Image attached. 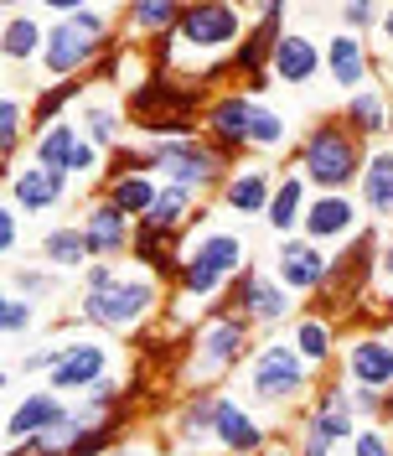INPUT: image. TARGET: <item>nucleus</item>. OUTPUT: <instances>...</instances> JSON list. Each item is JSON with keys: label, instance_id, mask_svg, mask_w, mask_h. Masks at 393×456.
<instances>
[{"label": "nucleus", "instance_id": "obj_32", "mask_svg": "<svg viewBox=\"0 0 393 456\" xmlns=\"http://www.w3.org/2000/svg\"><path fill=\"white\" fill-rule=\"evenodd\" d=\"M341 119H347V130L367 145H389V130H393V114H389V94L383 84H367L357 94H347L341 99Z\"/></svg>", "mask_w": 393, "mask_h": 456}, {"label": "nucleus", "instance_id": "obj_38", "mask_svg": "<svg viewBox=\"0 0 393 456\" xmlns=\"http://www.w3.org/2000/svg\"><path fill=\"white\" fill-rule=\"evenodd\" d=\"M99 192H104L119 213H130V218L140 224L145 213L156 208V198H161V176H109V182H99Z\"/></svg>", "mask_w": 393, "mask_h": 456}, {"label": "nucleus", "instance_id": "obj_9", "mask_svg": "<svg viewBox=\"0 0 393 456\" xmlns=\"http://www.w3.org/2000/svg\"><path fill=\"white\" fill-rule=\"evenodd\" d=\"M249 37L238 42V53L228 62V88H244L253 99H264L275 78H269V62H275V47H280L285 27H290V5L285 0H259L249 5Z\"/></svg>", "mask_w": 393, "mask_h": 456}, {"label": "nucleus", "instance_id": "obj_26", "mask_svg": "<svg viewBox=\"0 0 393 456\" xmlns=\"http://www.w3.org/2000/svg\"><path fill=\"white\" fill-rule=\"evenodd\" d=\"M301 420H306L310 430H321L332 446H352V436L363 430L352 399H347V379H341V373H321V389H316V399L301 410Z\"/></svg>", "mask_w": 393, "mask_h": 456}, {"label": "nucleus", "instance_id": "obj_23", "mask_svg": "<svg viewBox=\"0 0 393 456\" xmlns=\"http://www.w3.org/2000/svg\"><path fill=\"white\" fill-rule=\"evenodd\" d=\"M181 11H187L181 0H130V5H119V42L150 57L156 47H166L176 37Z\"/></svg>", "mask_w": 393, "mask_h": 456}, {"label": "nucleus", "instance_id": "obj_33", "mask_svg": "<svg viewBox=\"0 0 393 456\" xmlns=\"http://www.w3.org/2000/svg\"><path fill=\"white\" fill-rule=\"evenodd\" d=\"M31 94H21V84H11L0 94V167H21L31 151Z\"/></svg>", "mask_w": 393, "mask_h": 456}, {"label": "nucleus", "instance_id": "obj_43", "mask_svg": "<svg viewBox=\"0 0 393 456\" xmlns=\"http://www.w3.org/2000/svg\"><path fill=\"white\" fill-rule=\"evenodd\" d=\"M0 456H62V452H52L47 441H21V446H5Z\"/></svg>", "mask_w": 393, "mask_h": 456}, {"label": "nucleus", "instance_id": "obj_7", "mask_svg": "<svg viewBox=\"0 0 393 456\" xmlns=\"http://www.w3.org/2000/svg\"><path fill=\"white\" fill-rule=\"evenodd\" d=\"M238 384H244V399H249L253 410H275V415L295 410L301 415L316 399V389H321V373L290 347V338H264L253 347V358L244 363Z\"/></svg>", "mask_w": 393, "mask_h": 456}, {"label": "nucleus", "instance_id": "obj_49", "mask_svg": "<svg viewBox=\"0 0 393 456\" xmlns=\"http://www.w3.org/2000/svg\"><path fill=\"white\" fill-rule=\"evenodd\" d=\"M389 145H393V135H389Z\"/></svg>", "mask_w": 393, "mask_h": 456}, {"label": "nucleus", "instance_id": "obj_22", "mask_svg": "<svg viewBox=\"0 0 393 456\" xmlns=\"http://www.w3.org/2000/svg\"><path fill=\"white\" fill-rule=\"evenodd\" d=\"M321 42H326V78H332V88L357 94L367 84H383V62H378L367 37H352V31L332 27Z\"/></svg>", "mask_w": 393, "mask_h": 456}, {"label": "nucleus", "instance_id": "obj_18", "mask_svg": "<svg viewBox=\"0 0 393 456\" xmlns=\"http://www.w3.org/2000/svg\"><path fill=\"white\" fill-rule=\"evenodd\" d=\"M347 384L357 389H378V395H393V332H352L341 338V353H337V369Z\"/></svg>", "mask_w": 393, "mask_h": 456}, {"label": "nucleus", "instance_id": "obj_36", "mask_svg": "<svg viewBox=\"0 0 393 456\" xmlns=\"http://www.w3.org/2000/svg\"><path fill=\"white\" fill-rule=\"evenodd\" d=\"M78 141H84V130H78V119H62V125H52V130H42V135H31V151H27V161H36V167H47V171H62V176H68V167H73V151H78Z\"/></svg>", "mask_w": 393, "mask_h": 456}, {"label": "nucleus", "instance_id": "obj_28", "mask_svg": "<svg viewBox=\"0 0 393 456\" xmlns=\"http://www.w3.org/2000/svg\"><path fill=\"white\" fill-rule=\"evenodd\" d=\"M213 410H218V389H187L166 415V441L181 452H207L213 446Z\"/></svg>", "mask_w": 393, "mask_h": 456}, {"label": "nucleus", "instance_id": "obj_30", "mask_svg": "<svg viewBox=\"0 0 393 456\" xmlns=\"http://www.w3.org/2000/svg\"><path fill=\"white\" fill-rule=\"evenodd\" d=\"M285 338H290V347H295L316 373H326L332 363H337V353H341V327L332 322V316L310 312V306L290 322V332H285Z\"/></svg>", "mask_w": 393, "mask_h": 456}, {"label": "nucleus", "instance_id": "obj_25", "mask_svg": "<svg viewBox=\"0 0 393 456\" xmlns=\"http://www.w3.org/2000/svg\"><path fill=\"white\" fill-rule=\"evenodd\" d=\"M269 78L280 88H310L316 78H326V42L316 31L285 27L280 47H275V62H269Z\"/></svg>", "mask_w": 393, "mask_h": 456}, {"label": "nucleus", "instance_id": "obj_15", "mask_svg": "<svg viewBox=\"0 0 393 456\" xmlns=\"http://www.w3.org/2000/svg\"><path fill=\"white\" fill-rule=\"evenodd\" d=\"M280 167L285 161H238V167L228 171L223 192L213 198V208L233 218V224H264V213H269V202H275V187H280Z\"/></svg>", "mask_w": 393, "mask_h": 456}, {"label": "nucleus", "instance_id": "obj_20", "mask_svg": "<svg viewBox=\"0 0 393 456\" xmlns=\"http://www.w3.org/2000/svg\"><path fill=\"white\" fill-rule=\"evenodd\" d=\"M367 228V213L363 202H357V192H316L306 208V233L310 244H321L326 255H337L341 244H352L357 233Z\"/></svg>", "mask_w": 393, "mask_h": 456}, {"label": "nucleus", "instance_id": "obj_16", "mask_svg": "<svg viewBox=\"0 0 393 456\" xmlns=\"http://www.w3.org/2000/svg\"><path fill=\"white\" fill-rule=\"evenodd\" d=\"M269 270H275V281H280L290 296H301V301L310 306V301L326 290L332 255H326L321 244H310L306 233H295V239H275V249H269Z\"/></svg>", "mask_w": 393, "mask_h": 456}, {"label": "nucleus", "instance_id": "obj_27", "mask_svg": "<svg viewBox=\"0 0 393 456\" xmlns=\"http://www.w3.org/2000/svg\"><path fill=\"white\" fill-rule=\"evenodd\" d=\"M78 130H84V141H93L104 156H114L119 145H130V119H124V94H114V88H93L84 104H78Z\"/></svg>", "mask_w": 393, "mask_h": 456}, {"label": "nucleus", "instance_id": "obj_12", "mask_svg": "<svg viewBox=\"0 0 393 456\" xmlns=\"http://www.w3.org/2000/svg\"><path fill=\"white\" fill-rule=\"evenodd\" d=\"M114 373H119L114 369V342L99 338V332H73V338H62V353L47 373V389H57L62 399H88Z\"/></svg>", "mask_w": 393, "mask_h": 456}, {"label": "nucleus", "instance_id": "obj_39", "mask_svg": "<svg viewBox=\"0 0 393 456\" xmlns=\"http://www.w3.org/2000/svg\"><path fill=\"white\" fill-rule=\"evenodd\" d=\"M337 27L352 31V37H373V31L383 27V5H373V0H347V5H337Z\"/></svg>", "mask_w": 393, "mask_h": 456}, {"label": "nucleus", "instance_id": "obj_3", "mask_svg": "<svg viewBox=\"0 0 393 456\" xmlns=\"http://www.w3.org/2000/svg\"><path fill=\"white\" fill-rule=\"evenodd\" d=\"M249 5H233V0H196L181 11V27L166 47H156L150 62L156 68H176L187 78H202L213 88H228V62L238 53V42L249 37Z\"/></svg>", "mask_w": 393, "mask_h": 456}, {"label": "nucleus", "instance_id": "obj_48", "mask_svg": "<svg viewBox=\"0 0 393 456\" xmlns=\"http://www.w3.org/2000/svg\"><path fill=\"white\" fill-rule=\"evenodd\" d=\"M383 233H389V239H393V218H389V224H383Z\"/></svg>", "mask_w": 393, "mask_h": 456}, {"label": "nucleus", "instance_id": "obj_19", "mask_svg": "<svg viewBox=\"0 0 393 456\" xmlns=\"http://www.w3.org/2000/svg\"><path fill=\"white\" fill-rule=\"evenodd\" d=\"M78 228H84V239H88V255L104 259V265H124V259L135 255V218L119 213L104 192H88L84 198Z\"/></svg>", "mask_w": 393, "mask_h": 456}, {"label": "nucleus", "instance_id": "obj_42", "mask_svg": "<svg viewBox=\"0 0 393 456\" xmlns=\"http://www.w3.org/2000/svg\"><path fill=\"white\" fill-rule=\"evenodd\" d=\"M332 452H337V446H332L321 430H310L306 420L295 415V446H290V456H332Z\"/></svg>", "mask_w": 393, "mask_h": 456}, {"label": "nucleus", "instance_id": "obj_24", "mask_svg": "<svg viewBox=\"0 0 393 456\" xmlns=\"http://www.w3.org/2000/svg\"><path fill=\"white\" fill-rule=\"evenodd\" d=\"M68 410H73V399H62L57 389H47V384L16 395L11 410H5V446H21V441H36V436L57 430L68 420Z\"/></svg>", "mask_w": 393, "mask_h": 456}, {"label": "nucleus", "instance_id": "obj_47", "mask_svg": "<svg viewBox=\"0 0 393 456\" xmlns=\"http://www.w3.org/2000/svg\"><path fill=\"white\" fill-rule=\"evenodd\" d=\"M383 94H389V114H393V68L383 73ZM389 135H393V130H389Z\"/></svg>", "mask_w": 393, "mask_h": 456}, {"label": "nucleus", "instance_id": "obj_17", "mask_svg": "<svg viewBox=\"0 0 393 456\" xmlns=\"http://www.w3.org/2000/svg\"><path fill=\"white\" fill-rule=\"evenodd\" d=\"M42 47H47V16L36 0H16L0 16V62L11 68V84H21V73L42 68Z\"/></svg>", "mask_w": 393, "mask_h": 456}, {"label": "nucleus", "instance_id": "obj_41", "mask_svg": "<svg viewBox=\"0 0 393 456\" xmlns=\"http://www.w3.org/2000/svg\"><path fill=\"white\" fill-rule=\"evenodd\" d=\"M347 456H393V430H383V426H363L357 436H352Z\"/></svg>", "mask_w": 393, "mask_h": 456}, {"label": "nucleus", "instance_id": "obj_5", "mask_svg": "<svg viewBox=\"0 0 393 456\" xmlns=\"http://www.w3.org/2000/svg\"><path fill=\"white\" fill-rule=\"evenodd\" d=\"M259 342L264 338L249 327V316H238L233 306L218 301L213 312H202V322L187 338V373H181V384L187 389H223L233 373H244V363L253 358Z\"/></svg>", "mask_w": 393, "mask_h": 456}, {"label": "nucleus", "instance_id": "obj_44", "mask_svg": "<svg viewBox=\"0 0 393 456\" xmlns=\"http://www.w3.org/2000/svg\"><path fill=\"white\" fill-rule=\"evenodd\" d=\"M109 456H161V452H156L150 441H135V436H130V441H124V446H114Z\"/></svg>", "mask_w": 393, "mask_h": 456}, {"label": "nucleus", "instance_id": "obj_31", "mask_svg": "<svg viewBox=\"0 0 393 456\" xmlns=\"http://www.w3.org/2000/svg\"><path fill=\"white\" fill-rule=\"evenodd\" d=\"M310 198H316V192H310V182L285 161V167H280V187H275V202H269V213H264V228H269L275 239H295V233L306 228Z\"/></svg>", "mask_w": 393, "mask_h": 456}, {"label": "nucleus", "instance_id": "obj_2", "mask_svg": "<svg viewBox=\"0 0 393 456\" xmlns=\"http://www.w3.org/2000/svg\"><path fill=\"white\" fill-rule=\"evenodd\" d=\"M171 306V285L150 275L145 265L124 259V265H104L93 259L78 275V296H73V322L93 327L99 338H145L150 322Z\"/></svg>", "mask_w": 393, "mask_h": 456}, {"label": "nucleus", "instance_id": "obj_8", "mask_svg": "<svg viewBox=\"0 0 393 456\" xmlns=\"http://www.w3.org/2000/svg\"><path fill=\"white\" fill-rule=\"evenodd\" d=\"M383 244H389L383 224H367L352 244H341L337 255H332L326 290L310 301V312H321V316H332L337 327H347L352 316L363 312L367 296L378 290V259H383Z\"/></svg>", "mask_w": 393, "mask_h": 456}, {"label": "nucleus", "instance_id": "obj_45", "mask_svg": "<svg viewBox=\"0 0 393 456\" xmlns=\"http://www.w3.org/2000/svg\"><path fill=\"white\" fill-rule=\"evenodd\" d=\"M378 42H383V53L393 57V5H383V27H378Z\"/></svg>", "mask_w": 393, "mask_h": 456}, {"label": "nucleus", "instance_id": "obj_10", "mask_svg": "<svg viewBox=\"0 0 393 456\" xmlns=\"http://www.w3.org/2000/svg\"><path fill=\"white\" fill-rule=\"evenodd\" d=\"M223 306H233L238 316H249V327L259 332V338H285V332H290V322L306 312V301H301V296H290V290L275 281V270H269V265H259V259H253L233 285H228Z\"/></svg>", "mask_w": 393, "mask_h": 456}, {"label": "nucleus", "instance_id": "obj_4", "mask_svg": "<svg viewBox=\"0 0 393 456\" xmlns=\"http://www.w3.org/2000/svg\"><path fill=\"white\" fill-rule=\"evenodd\" d=\"M207 99H213V88L202 84V78H187V73H176V68H156V62H150V73L124 94L130 135L140 145L196 141V135H202Z\"/></svg>", "mask_w": 393, "mask_h": 456}, {"label": "nucleus", "instance_id": "obj_40", "mask_svg": "<svg viewBox=\"0 0 393 456\" xmlns=\"http://www.w3.org/2000/svg\"><path fill=\"white\" fill-rule=\"evenodd\" d=\"M21 249H27V218H21L11 202H0V259H5V265H16Z\"/></svg>", "mask_w": 393, "mask_h": 456}, {"label": "nucleus", "instance_id": "obj_37", "mask_svg": "<svg viewBox=\"0 0 393 456\" xmlns=\"http://www.w3.org/2000/svg\"><path fill=\"white\" fill-rule=\"evenodd\" d=\"M52 322H47V306H36L27 296H11V290H0V338L11 342H31L42 338Z\"/></svg>", "mask_w": 393, "mask_h": 456}, {"label": "nucleus", "instance_id": "obj_29", "mask_svg": "<svg viewBox=\"0 0 393 456\" xmlns=\"http://www.w3.org/2000/svg\"><path fill=\"white\" fill-rule=\"evenodd\" d=\"M5 290L11 296H27V301H36V306H47L52 312L57 301H68L73 306V296H78V285H73V275H62V270H47L42 259H16V265H5Z\"/></svg>", "mask_w": 393, "mask_h": 456}, {"label": "nucleus", "instance_id": "obj_11", "mask_svg": "<svg viewBox=\"0 0 393 456\" xmlns=\"http://www.w3.org/2000/svg\"><path fill=\"white\" fill-rule=\"evenodd\" d=\"M150 156H156V176H161V187H181V192H192V198H218L228 182V161L223 151H213V145L202 141H166V145H150Z\"/></svg>", "mask_w": 393, "mask_h": 456}, {"label": "nucleus", "instance_id": "obj_46", "mask_svg": "<svg viewBox=\"0 0 393 456\" xmlns=\"http://www.w3.org/2000/svg\"><path fill=\"white\" fill-rule=\"evenodd\" d=\"M378 281H383V285L393 290V239L383 244V259H378Z\"/></svg>", "mask_w": 393, "mask_h": 456}, {"label": "nucleus", "instance_id": "obj_1", "mask_svg": "<svg viewBox=\"0 0 393 456\" xmlns=\"http://www.w3.org/2000/svg\"><path fill=\"white\" fill-rule=\"evenodd\" d=\"M249 265H253V255H249L244 228L218 224V213L202 208V218H196V224L187 228V239H181V259H176V281H171L166 322L196 327L202 312H213L228 296V285L238 281Z\"/></svg>", "mask_w": 393, "mask_h": 456}, {"label": "nucleus", "instance_id": "obj_35", "mask_svg": "<svg viewBox=\"0 0 393 456\" xmlns=\"http://www.w3.org/2000/svg\"><path fill=\"white\" fill-rule=\"evenodd\" d=\"M357 202H363L367 224H389L393 218V145H373L357 182Z\"/></svg>", "mask_w": 393, "mask_h": 456}, {"label": "nucleus", "instance_id": "obj_6", "mask_svg": "<svg viewBox=\"0 0 393 456\" xmlns=\"http://www.w3.org/2000/svg\"><path fill=\"white\" fill-rule=\"evenodd\" d=\"M367 156H373V145L357 141L341 114H321L316 125L301 130V141L290 151V167L310 182V192H357Z\"/></svg>", "mask_w": 393, "mask_h": 456}, {"label": "nucleus", "instance_id": "obj_13", "mask_svg": "<svg viewBox=\"0 0 393 456\" xmlns=\"http://www.w3.org/2000/svg\"><path fill=\"white\" fill-rule=\"evenodd\" d=\"M280 441V430L269 426L244 395L218 389V410H213V456H264Z\"/></svg>", "mask_w": 393, "mask_h": 456}, {"label": "nucleus", "instance_id": "obj_34", "mask_svg": "<svg viewBox=\"0 0 393 456\" xmlns=\"http://www.w3.org/2000/svg\"><path fill=\"white\" fill-rule=\"evenodd\" d=\"M31 259H42L47 270H62V275H84L88 265H93V255H88V239L78 224H52L36 233V249H31Z\"/></svg>", "mask_w": 393, "mask_h": 456}, {"label": "nucleus", "instance_id": "obj_14", "mask_svg": "<svg viewBox=\"0 0 393 456\" xmlns=\"http://www.w3.org/2000/svg\"><path fill=\"white\" fill-rule=\"evenodd\" d=\"M253 94L244 88H218L207 99V114H202V141L213 151H223L228 161H253Z\"/></svg>", "mask_w": 393, "mask_h": 456}, {"label": "nucleus", "instance_id": "obj_21", "mask_svg": "<svg viewBox=\"0 0 393 456\" xmlns=\"http://www.w3.org/2000/svg\"><path fill=\"white\" fill-rule=\"evenodd\" d=\"M68 198H73V176H62V171H47L36 161H21V167L5 171V202L21 218H47L57 208H68Z\"/></svg>", "mask_w": 393, "mask_h": 456}]
</instances>
